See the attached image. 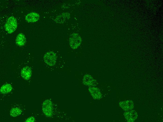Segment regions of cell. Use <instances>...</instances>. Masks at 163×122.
I'll return each mask as SVG.
<instances>
[{"mask_svg": "<svg viewBox=\"0 0 163 122\" xmlns=\"http://www.w3.org/2000/svg\"><path fill=\"white\" fill-rule=\"evenodd\" d=\"M17 23L16 19L15 17H9L5 24V30L8 33H11L16 30L17 26Z\"/></svg>", "mask_w": 163, "mask_h": 122, "instance_id": "obj_1", "label": "cell"}, {"mask_svg": "<svg viewBox=\"0 0 163 122\" xmlns=\"http://www.w3.org/2000/svg\"><path fill=\"white\" fill-rule=\"evenodd\" d=\"M81 38L77 34L74 33L70 36L69 39V43L70 47L73 49H77L80 45Z\"/></svg>", "mask_w": 163, "mask_h": 122, "instance_id": "obj_2", "label": "cell"}, {"mask_svg": "<svg viewBox=\"0 0 163 122\" xmlns=\"http://www.w3.org/2000/svg\"><path fill=\"white\" fill-rule=\"evenodd\" d=\"M44 60L45 63L47 65L51 66H53L56 62V54L52 51L47 52L44 55Z\"/></svg>", "mask_w": 163, "mask_h": 122, "instance_id": "obj_3", "label": "cell"}, {"mask_svg": "<svg viewBox=\"0 0 163 122\" xmlns=\"http://www.w3.org/2000/svg\"><path fill=\"white\" fill-rule=\"evenodd\" d=\"M42 110L44 114L47 116L50 117L53 114L52 103L49 99L45 100L43 103Z\"/></svg>", "mask_w": 163, "mask_h": 122, "instance_id": "obj_4", "label": "cell"}, {"mask_svg": "<svg viewBox=\"0 0 163 122\" xmlns=\"http://www.w3.org/2000/svg\"><path fill=\"white\" fill-rule=\"evenodd\" d=\"M124 114L125 118L128 122L134 121L138 116L137 113L134 110L126 112Z\"/></svg>", "mask_w": 163, "mask_h": 122, "instance_id": "obj_5", "label": "cell"}, {"mask_svg": "<svg viewBox=\"0 0 163 122\" xmlns=\"http://www.w3.org/2000/svg\"><path fill=\"white\" fill-rule=\"evenodd\" d=\"M21 75L24 79L28 80L29 79L32 75V70L30 68L27 66L23 67L21 70Z\"/></svg>", "mask_w": 163, "mask_h": 122, "instance_id": "obj_6", "label": "cell"}, {"mask_svg": "<svg viewBox=\"0 0 163 122\" xmlns=\"http://www.w3.org/2000/svg\"><path fill=\"white\" fill-rule=\"evenodd\" d=\"M40 15L38 14L35 12H32L26 15L25 19L28 22H34L37 21Z\"/></svg>", "mask_w": 163, "mask_h": 122, "instance_id": "obj_7", "label": "cell"}, {"mask_svg": "<svg viewBox=\"0 0 163 122\" xmlns=\"http://www.w3.org/2000/svg\"><path fill=\"white\" fill-rule=\"evenodd\" d=\"M120 104L122 109L126 111L131 110L134 107L133 102L131 100H127L122 102Z\"/></svg>", "mask_w": 163, "mask_h": 122, "instance_id": "obj_8", "label": "cell"}, {"mask_svg": "<svg viewBox=\"0 0 163 122\" xmlns=\"http://www.w3.org/2000/svg\"><path fill=\"white\" fill-rule=\"evenodd\" d=\"M26 38L23 34L20 33L17 35L16 39V42L17 45L19 46H24L26 42Z\"/></svg>", "mask_w": 163, "mask_h": 122, "instance_id": "obj_9", "label": "cell"}, {"mask_svg": "<svg viewBox=\"0 0 163 122\" xmlns=\"http://www.w3.org/2000/svg\"><path fill=\"white\" fill-rule=\"evenodd\" d=\"M11 85L9 84H6L3 85L0 89V92L2 94H6L10 92L12 89Z\"/></svg>", "mask_w": 163, "mask_h": 122, "instance_id": "obj_10", "label": "cell"}, {"mask_svg": "<svg viewBox=\"0 0 163 122\" xmlns=\"http://www.w3.org/2000/svg\"><path fill=\"white\" fill-rule=\"evenodd\" d=\"M22 112L21 109L18 107L12 108L10 111V114L12 117H15L20 115Z\"/></svg>", "mask_w": 163, "mask_h": 122, "instance_id": "obj_11", "label": "cell"}, {"mask_svg": "<svg viewBox=\"0 0 163 122\" xmlns=\"http://www.w3.org/2000/svg\"><path fill=\"white\" fill-rule=\"evenodd\" d=\"M35 121V119L34 117H31L27 118L25 121L26 122H33Z\"/></svg>", "mask_w": 163, "mask_h": 122, "instance_id": "obj_12", "label": "cell"}]
</instances>
